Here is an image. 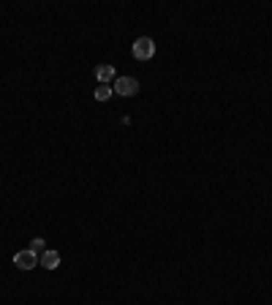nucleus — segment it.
<instances>
[{
  "mask_svg": "<svg viewBox=\"0 0 272 305\" xmlns=\"http://www.w3.org/2000/svg\"><path fill=\"white\" fill-rule=\"evenodd\" d=\"M136 90H139V82L134 76H117L114 79V93L117 96H136Z\"/></svg>",
  "mask_w": 272,
  "mask_h": 305,
  "instance_id": "nucleus-2",
  "label": "nucleus"
},
{
  "mask_svg": "<svg viewBox=\"0 0 272 305\" xmlns=\"http://www.w3.org/2000/svg\"><path fill=\"white\" fill-rule=\"evenodd\" d=\"M30 251H33V254H38V256H41V254H44V240H41V237H36V240L30 243Z\"/></svg>",
  "mask_w": 272,
  "mask_h": 305,
  "instance_id": "nucleus-7",
  "label": "nucleus"
},
{
  "mask_svg": "<svg viewBox=\"0 0 272 305\" xmlns=\"http://www.w3.org/2000/svg\"><path fill=\"white\" fill-rule=\"evenodd\" d=\"M112 87H106V85H101V87H95V101H109L112 98Z\"/></svg>",
  "mask_w": 272,
  "mask_h": 305,
  "instance_id": "nucleus-6",
  "label": "nucleus"
},
{
  "mask_svg": "<svg viewBox=\"0 0 272 305\" xmlns=\"http://www.w3.org/2000/svg\"><path fill=\"white\" fill-rule=\"evenodd\" d=\"M152 54H155V41L147 38V36L136 38V41H134V57L136 60H150Z\"/></svg>",
  "mask_w": 272,
  "mask_h": 305,
  "instance_id": "nucleus-1",
  "label": "nucleus"
},
{
  "mask_svg": "<svg viewBox=\"0 0 272 305\" xmlns=\"http://www.w3.org/2000/svg\"><path fill=\"white\" fill-rule=\"evenodd\" d=\"M38 264L46 267V270H57L60 267V254L57 251H44V254L38 256Z\"/></svg>",
  "mask_w": 272,
  "mask_h": 305,
  "instance_id": "nucleus-4",
  "label": "nucleus"
},
{
  "mask_svg": "<svg viewBox=\"0 0 272 305\" xmlns=\"http://www.w3.org/2000/svg\"><path fill=\"white\" fill-rule=\"evenodd\" d=\"M14 264L19 267V270H33V267L38 264V254H33L30 248H27V251H19V254L14 256Z\"/></svg>",
  "mask_w": 272,
  "mask_h": 305,
  "instance_id": "nucleus-3",
  "label": "nucleus"
},
{
  "mask_svg": "<svg viewBox=\"0 0 272 305\" xmlns=\"http://www.w3.org/2000/svg\"><path fill=\"white\" fill-rule=\"evenodd\" d=\"M95 79L101 82V85L112 82V79H114V65H106V63H103V65H98V68H95Z\"/></svg>",
  "mask_w": 272,
  "mask_h": 305,
  "instance_id": "nucleus-5",
  "label": "nucleus"
}]
</instances>
